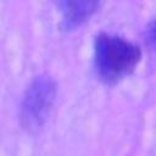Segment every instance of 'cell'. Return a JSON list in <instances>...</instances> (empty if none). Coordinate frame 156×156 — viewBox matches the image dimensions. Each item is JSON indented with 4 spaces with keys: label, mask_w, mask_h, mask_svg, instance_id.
Segmentation results:
<instances>
[{
    "label": "cell",
    "mask_w": 156,
    "mask_h": 156,
    "mask_svg": "<svg viewBox=\"0 0 156 156\" xmlns=\"http://www.w3.org/2000/svg\"><path fill=\"white\" fill-rule=\"evenodd\" d=\"M141 60V50L134 43L108 33H100L94 43V66L99 78L113 84L129 76Z\"/></svg>",
    "instance_id": "6da1fadb"
},
{
    "label": "cell",
    "mask_w": 156,
    "mask_h": 156,
    "mask_svg": "<svg viewBox=\"0 0 156 156\" xmlns=\"http://www.w3.org/2000/svg\"><path fill=\"white\" fill-rule=\"evenodd\" d=\"M56 99V84L48 76L35 77L20 105V123L28 133H38L49 119Z\"/></svg>",
    "instance_id": "7a4b0ae2"
},
{
    "label": "cell",
    "mask_w": 156,
    "mask_h": 156,
    "mask_svg": "<svg viewBox=\"0 0 156 156\" xmlns=\"http://www.w3.org/2000/svg\"><path fill=\"white\" fill-rule=\"evenodd\" d=\"M104 0H58L62 22L66 28L79 27L100 7Z\"/></svg>",
    "instance_id": "3957f363"
},
{
    "label": "cell",
    "mask_w": 156,
    "mask_h": 156,
    "mask_svg": "<svg viewBox=\"0 0 156 156\" xmlns=\"http://www.w3.org/2000/svg\"><path fill=\"white\" fill-rule=\"evenodd\" d=\"M146 41L149 46L154 50H156V17L149 23L146 27V34H145Z\"/></svg>",
    "instance_id": "277c9868"
}]
</instances>
